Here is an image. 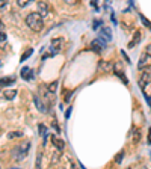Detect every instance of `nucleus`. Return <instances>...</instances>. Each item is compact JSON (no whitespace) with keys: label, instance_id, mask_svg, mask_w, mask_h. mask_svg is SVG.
Returning <instances> with one entry per match:
<instances>
[{"label":"nucleus","instance_id":"nucleus-20","mask_svg":"<svg viewBox=\"0 0 151 169\" xmlns=\"http://www.w3.org/2000/svg\"><path fill=\"white\" fill-rule=\"evenodd\" d=\"M59 153H61V151H58V153L53 154V157H52V165H55V163L59 162Z\"/></svg>","mask_w":151,"mask_h":169},{"label":"nucleus","instance_id":"nucleus-3","mask_svg":"<svg viewBox=\"0 0 151 169\" xmlns=\"http://www.w3.org/2000/svg\"><path fill=\"white\" fill-rule=\"evenodd\" d=\"M106 47V41L103 38H98V39H94L91 42V50H94L95 53H101V50Z\"/></svg>","mask_w":151,"mask_h":169},{"label":"nucleus","instance_id":"nucleus-31","mask_svg":"<svg viewBox=\"0 0 151 169\" xmlns=\"http://www.w3.org/2000/svg\"><path fill=\"white\" fill-rule=\"evenodd\" d=\"M122 156H124L122 153H119V154H118V159H116V163H121V160H122Z\"/></svg>","mask_w":151,"mask_h":169},{"label":"nucleus","instance_id":"nucleus-4","mask_svg":"<svg viewBox=\"0 0 151 169\" xmlns=\"http://www.w3.org/2000/svg\"><path fill=\"white\" fill-rule=\"evenodd\" d=\"M38 11H39V14L42 15V17H45V15H48L50 14V6H48V3H45V2H38Z\"/></svg>","mask_w":151,"mask_h":169},{"label":"nucleus","instance_id":"nucleus-26","mask_svg":"<svg viewBox=\"0 0 151 169\" xmlns=\"http://www.w3.org/2000/svg\"><path fill=\"white\" fill-rule=\"evenodd\" d=\"M6 5H8V0H0V9L5 8Z\"/></svg>","mask_w":151,"mask_h":169},{"label":"nucleus","instance_id":"nucleus-1","mask_svg":"<svg viewBox=\"0 0 151 169\" xmlns=\"http://www.w3.org/2000/svg\"><path fill=\"white\" fill-rule=\"evenodd\" d=\"M42 15L39 12H32L26 17V24H27V27H30L33 32H41L42 30V26H44V23H42Z\"/></svg>","mask_w":151,"mask_h":169},{"label":"nucleus","instance_id":"nucleus-15","mask_svg":"<svg viewBox=\"0 0 151 169\" xmlns=\"http://www.w3.org/2000/svg\"><path fill=\"white\" fill-rule=\"evenodd\" d=\"M38 130H39V134H41V136L47 137V127H45L44 124H39V125H38Z\"/></svg>","mask_w":151,"mask_h":169},{"label":"nucleus","instance_id":"nucleus-14","mask_svg":"<svg viewBox=\"0 0 151 169\" xmlns=\"http://www.w3.org/2000/svg\"><path fill=\"white\" fill-rule=\"evenodd\" d=\"M33 2V0H17V5L20 6V8H26L27 5H30Z\"/></svg>","mask_w":151,"mask_h":169},{"label":"nucleus","instance_id":"nucleus-37","mask_svg":"<svg viewBox=\"0 0 151 169\" xmlns=\"http://www.w3.org/2000/svg\"><path fill=\"white\" fill-rule=\"evenodd\" d=\"M0 134H2V130H0Z\"/></svg>","mask_w":151,"mask_h":169},{"label":"nucleus","instance_id":"nucleus-35","mask_svg":"<svg viewBox=\"0 0 151 169\" xmlns=\"http://www.w3.org/2000/svg\"><path fill=\"white\" fill-rule=\"evenodd\" d=\"M3 27V23H2V20H0V29H2Z\"/></svg>","mask_w":151,"mask_h":169},{"label":"nucleus","instance_id":"nucleus-23","mask_svg":"<svg viewBox=\"0 0 151 169\" xmlns=\"http://www.w3.org/2000/svg\"><path fill=\"white\" fill-rule=\"evenodd\" d=\"M139 18L142 20V23L145 24V26H147V27H150V26H151V23H150V21H148V20H147V18H145L144 15H139Z\"/></svg>","mask_w":151,"mask_h":169},{"label":"nucleus","instance_id":"nucleus-7","mask_svg":"<svg viewBox=\"0 0 151 169\" xmlns=\"http://www.w3.org/2000/svg\"><path fill=\"white\" fill-rule=\"evenodd\" d=\"M21 79H24V80H30V79H33V72H32V69L30 68H27V66H24L23 69H21Z\"/></svg>","mask_w":151,"mask_h":169},{"label":"nucleus","instance_id":"nucleus-21","mask_svg":"<svg viewBox=\"0 0 151 169\" xmlns=\"http://www.w3.org/2000/svg\"><path fill=\"white\" fill-rule=\"evenodd\" d=\"M41 159H42V153L38 151V154H36V168L41 166Z\"/></svg>","mask_w":151,"mask_h":169},{"label":"nucleus","instance_id":"nucleus-30","mask_svg":"<svg viewBox=\"0 0 151 169\" xmlns=\"http://www.w3.org/2000/svg\"><path fill=\"white\" fill-rule=\"evenodd\" d=\"M70 115H71V107L65 112V119H68V118H70Z\"/></svg>","mask_w":151,"mask_h":169},{"label":"nucleus","instance_id":"nucleus-36","mask_svg":"<svg viewBox=\"0 0 151 169\" xmlns=\"http://www.w3.org/2000/svg\"><path fill=\"white\" fill-rule=\"evenodd\" d=\"M0 68H2V62H0Z\"/></svg>","mask_w":151,"mask_h":169},{"label":"nucleus","instance_id":"nucleus-24","mask_svg":"<svg viewBox=\"0 0 151 169\" xmlns=\"http://www.w3.org/2000/svg\"><path fill=\"white\" fill-rule=\"evenodd\" d=\"M121 55H122V58H124V59H125V61H127V63H130V58H129V56H127V55H125V52H124V50H122V52H121Z\"/></svg>","mask_w":151,"mask_h":169},{"label":"nucleus","instance_id":"nucleus-9","mask_svg":"<svg viewBox=\"0 0 151 169\" xmlns=\"http://www.w3.org/2000/svg\"><path fill=\"white\" fill-rule=\"evenodd\" d=\"M141 39H142V33L138 30V32H135V36H133V39L129 42V45H127V47H129V48H133V47H135V45L141 41Z\"/></svg>","mask_w":151,"mask_h":169},{"label":"nucleus","instance_id":"nucleus-32","mask_svg":"<svg viewBox=\"0 0 151 169\" xmlns=\"http://www.w3.org/2000/svg\"><path fill=\"white\" fill-rule=\"evenodd\" d=\"M53 128H55L56 131H61V128H59V125H58V124L55 123V121H53Z\"/></svg>","mask_w":151,"mask_h":169},{"label":"nucleus","instance_id":"nucleus-25","mask_svg":"<svg viewBox=\"0 0 151 169\" xmlns=\"http://www.w3.org/2000/svg\"><path fill=\"white\" fill-rule=\"evenodd\" d=\"M3 41H6V33L0 32V42H3Z\"/></svg>","mask_w":151,"mask_h":169},{"label":"nucleus","instance_id":"nucleus-34","mask_svg":"<svg viewBox=\"0 0 151 169\" xmlns=\"http://www.w3.org/2000/svg\"><path fill=\"white\" fill-rule=\"evenodd\" d=\"M65 2H67V3H74L76 0H65Z\"/></svg>","mask_w":151,"mask_h":169},{"label":"nucleus","instance_id":"nucleus-8","mask_svg":"<svg viewBox=\"0 0 151 169\" xmlns=\"http://www.w3.org/2000/svg\"><path fill=\"white\" fill-rule=\"evenodd\" d=\"M33 103H35V106H36V109H38L39 112H42V113H45V112H47L45 104H44V103H41V100H39V97H38V95H35V97H33Z\"/></svg>","mask_w":151,"mask_h":169},{"label":"nucleus","instance_id":"nucleus-13","mask_svg":"<svg viewBox=\"0 0 151 169\" xmlns=\"http://www.w3.org/2000/svg\"><path fill=\"white\" fill-rule=\"evenodd\" d=\"M15 95H17V91H14V89H9V91H5L3 92V97H5L6 100H14Z\"/></svg>","mask_w":151,"mask_h":169},{"label":"nucleus","instance_id":"nucleus-22","mask_svg":"<svg viewBox=\"0 0 151 169\" xmlns=\"http://www.w3.org/2000/svg\"><path fill=\"white\" fill-rule=\"evenodd\" d=\"M101 23H103L101 20H95V21H94V24H92V29H98L100 26H101Z\"/></svg>","mask_w":151,"mask_h":169},{"label":"nucleus","instance_id":"nucleus-10","mask_svg":"<svg viewBox=\"0 0 151 169\" xmlns=\"http://www.w3.org/2000/svg\"><path fill=\"white\" fill-rule=\"evenodd\" d=\"M52 142H53V145L56 147V150H58V151H64V148H65L64 140H61V139H58V137L52 136Z\"/></svg>","mask_w":151,"mask_h":169},{"label":"nucleus","instance_id":"nucleus-29","mask_svg":"<svg viewBox=\"0 0 151 169\" xmlns=\"http://www.w3.org/2000/svg\"><path fill=\"white\" fill-rule=\"evenodd\" d=\"M145 100H147V103H148V106L151 107V97H150V95H145Z\"/></svg>","mask_w":151,"mask_h":169},{"label":"nucleus","instance_id":"nucleus-27","mask_svg":"<svg viewBox=\"0 0 151 169\" xmlns=\"http://www.w3.org/2000/svg\"><path fill=\"white\" fill-rule=\"evenodd\" d=\"M89 3H91L95 9H98V3H97V0H89Z\"/></svg>","mask_w":151,"mask_h":169},{"label":"nucleus","instance_id":"nucleus-38","mask_svg":"<svg viewBox=\"0 0 151 169\" xmlns=\"http://www.w3.org/2000/svg\"><path fill=\"white\" fill-rule=\"evenodd\" d=\"M106 2H109V0H106Z\"/></svg>","mask_w":151,"mask_h":169},{"label":"nucleus","instance_id":"nucleus-2","mask_svg":"<svg viewBox=\"0 0 151 169\" xmlns=\"http://www.w3.org/2000/svg\"><path fill=\"white\" fill-rule=\"evenodd\" d=\"M29 148H30V142H29V140L17 145V147L12 150V159H14L15 162L24 160V159L27 157V154H29Z\"/></svg>","mask_w":151,"mask_h":169},{"label":"nucleus","instance_id":"nucleus-16","mask_svg":"<svg viewBox=\"0 0 151 169\" xmlns=\"http://www.w3.org/2000/svg\"><path fill=\"white\" fill-rule=\"evenodd\" d=\"M47 89H48V92H52V94H53V92H56V89H58V82H52V83L48 85V88H47Z\"/></svg>","mask_w":151,"mask_h":169},{"label":"nucleus","instance_id":"nucleus-12","mask_svg":"<svg viewBox=\"0 0 151 169\" xmlns=\"http://www.w3.org/2000/svg\"><path fill=\"white\" fill-rule=\"evenodd\" d=\"M15 82V77H2L0 79V86H9Z\"/></svg>","mask_w":151,"mask_h":169},{"label":"nucleus","instance_id":"nucleus-6","mask_svg":"<svg viewBox=\"0 0 151 169\" xmlns=\"http://www.w3.org/2000/svg\"><path fill=\"white\" fill-rule=\"evenodd\" d=\"M62 44H64V38H56V39H53V41H52V50H53L55 53H58L61 48H62Z\"/></svg>","mask_w":151,"mask_h":169},{"label":"nucleus","instance_id":"nucleus-18","mask_svg":"<svg viewBox=\"0 0 151 169\" xmlns=\"http://www.w3.org/2000/svg\"><path fill=\"white\" fill-rule=\"evenodd\" d=\"M20 136H23V131H12V133H9V134H8V137H9V139L20 137Z\"/></svg>","mask_w":151,"mask_h":169},{"label":"nucleus","instance_id":"nucleus-17","mask_svg":"<svg viewBox=\"0 0 151 169\" xmlns=\"http://www.w3.org/2000/svg\"><path fill=\"white\" fill-rule=\"evenodd\" d=\"M32 53H33V50H32V48H29V50H26V52H24V55L21 56V59H20V61H21V62H24V61H26V59H27V58H29V56H30Z\"/></svg>","mask_w":151,"mask_h":169},{"label":"nucleus","instance_id":"nucleus-19","mask_svg":"<svg viewBox=\"0 0 151 169\" xmlns=\"http://www.w3.org/2000/svg\"><path fill=\"white\" fill-rule=\"evenodd\" d=\"M139 140H141V131L138 130V131H135V136H133V142H135V143H138Z\"/></svg>","mask_w":151,"mask_h":169},{"label":"nucleus","instance_id":"nucleus-5","mask_svg":"<svg viewBox=\"0 0 151 169\" xmlns=\"http://www.w3.org/2000/svg\"><path fill=\"white\" fill-rule=\"evenodd\" d=\"M100 38H103L106 42L112 41V30L109 27H103L101 30H100Z\"/></svg>","mask_w":151,"mask_h":169},{"label":"nucleus","instance_id":"nucleus-39","mask_svg":"<svg viewBox=\"0 0 151 169\" xmlns=\"http://www.w3.org/2000/svg\"><path fill=\"white\" fill-rule=\"evenodd\" d=\"M150 29H151V26H150Z\"/></svg>","mask_w":151,"mask_h":169},{"label":"nucleus","instance_id":"nucleus-28","mask_svg":"<svg viewBox=\"0 0 151 169\" xmlns=\"http://www.w3.org/2000/svg\"><path fill=\"white\" fill-rule=\"evenodd\" d=\"M145 53H147V55H148V56L151 58V44H150V45L147 47V50H145Z\"/></svg>","mask_w":151,"mask_h":169},{"label":"nucleus","instance_id":"nucleus-33","mask_svg":"<svg viewBox=\"0 0 151 169\" xmlns=\"http://www.w3.org/2000/svg\"><path fill=\"white\" fill-rule=\"evenodd\" d=\"M148 143H151V128L148 130Z\"/></svg>","mask_w":151,"mask_h":169},{"label":"nucleus","instance_id":"nucleus-11","mask_svg":"<svg viewBox=\"0 0 151 169\" xmlns=\"http://www.w3.org/2000/svg\"><path fill=\"white\" fill-rule=\"evenodd\" d=\"M112 68H113L112 63H107V62H103V61L98 63V69H103V71H106V72L112 71Z\"/></svg>","mask_w":151,"mask_h":169}]
</instances>
